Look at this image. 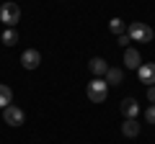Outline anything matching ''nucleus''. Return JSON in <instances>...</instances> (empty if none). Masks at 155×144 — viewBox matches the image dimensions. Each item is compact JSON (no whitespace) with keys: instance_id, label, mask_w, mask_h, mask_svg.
I'll return each instance as SVG.
<instances>
[{"instance_id":"nucleus-14","label":"nucleus","mask_w":155,"mask_h":144,"mask_svg":"<svg viewBox=\"0 0 155 144\" xmlns=\"http://www.w3.org/2000/svg\"><path fill=\"white\" fill-rule=\"evenodd\" d=\"M109 31L114 33V36H122V33H124V21H122V18H111V21H109Z\"/></svg>"},{"instance_id":"nucleus-9","label":"nucleus","mask_w":155,"mask_h":144,"mask_svg":"<svg viewBox=\"0 0 155 144\" xmlns=\"http://www.w3.org/2000/svg\"><path fill=\"white\" fill-rule=\"evenodd\" d=\"M88 67H91V72H93L96 77H104L106 72H109V64H106V59H101V57H93V59L88 62Z\"/></svg>"},{"instance_id":"nucleus-1","label":"nucleus","mask_w":155,"mask_h":144,"mask_svg":"<svg viewBox=\"0 0 155 144\" xmlns=\"http://www.w3.org/2000/svg\"><path fill=\"white\" fill-rule=\"evenodd\" d=\"M88 100L91 103H104L106 100V95H109V85H106V80L104 77H96L93 83H88Z\"/></svg>"},{"instance_id":"nucleus-10","label":"nucleus","mask_w":155,"mask_h":144,"mask_svg":"<svg viewBox=\"0 0 155 144\" xmlns=\"http://www.w3.org/2000/svg\"><path fill=\"white\" fill-rule=\"evenodd\" d=\"M106 85H122L124 83V72L119 70V67H109V72L104 75Z\"/></svg>"},{"instance_id":"nucleus-4","label":"nucleus","mask_w":155,"mask_h":144,"mask_svg":"<svg viewBox=\"0 0 155 144\" xmlns=\"http://www.w3.org/2000/svg\"><path fill=\"white\" fill-rule=\"evenodd\" d=\"M3 121H5L8 126H21V124L26 121V116H23V111L16 103H11L8 108H3Z\"/></svg>"},{"instance_id":"nucleus-7","label":"nucleus","mask_w":155,"mask_h":144,"mask_svg":"<svg viewBox=\"0 0 155 144\" xmlns=\"http://www.w3.org/2000/svg\"><path fill=\"white\" fill-rule=\"evenodd\" d=\"M137 113H140V103L134 98H124L122 100V116L124 118H134Z\"/></svg>"},{"instance_id":"nucleus-6","label":"nucleus","mask_w":155,"mask_h":144,"mask_svg":"<svg viewBox=\"0 0 155 144\" xmlns=\"http://www.w3.org/2000/svg\"><path fill=\"white\" fill-rule=\"evenodd\" d=\"M137 75H140V83H145V85H155V64H153V62H147V64H140Z\"/></svg>"},{"instance_id":"nucleus-15","label":"nucleus","mask_w":155,"mask_h":144,"mask_svg":"<svg viewBox=\"0 0 155 144\" xmlns=\"http://www.w3.org/2000/svg\"><path fill=\"white\" fill-rule=\"evenodd\" d=\"M145 118H147V124H155V105H150L145 111Z\"/></svg>"},{"instance_id":"nucleus-13","label":"nucleus","mask_w":155,"mask_h":144,"mask_svg":"<svg viewBox=\"0 0 155 144\" xmlns=\"http://www.w3.org/2000/svg\"><path fill=\"white\" fill-rule=\"evenodd\" d=\"M3 44H5V46L18 44V33H16V28H5V31H3Z\"/></svg>"},{"instance_id":"nucleus-2","label":"nucleus","mask_w":155,"mask_h":144,"mask_svg":"<svg viewBox=\"0 0 155 144\" xmlns=\"http://www.w3.org/2000/svg\"><path fill=\"white\" fill-rule=\"evenodd\" d=\"M0 21L5 23L8 28H16V23L21 21V8H18L16 3H11V0L3 3V5H0Z\"/></svg>"},{"instance_id":"nucleus-5","label":"nucleus","mask_w":155,"mask_h":144,"mask_svg":"<svg viewBox=\"0 0 155 144\" xmlns=\"http://www.w3.org/2000/svg\"><path fill=\"white\" fill-rule=\"evenodd\" d=\"M21 64L26 67V70H36V67L41 64V54H39L36 49H26L21 54Z\"/></svg>"},{"instance_id":"nucleus-11","label":"nucleus","mask_w":155,"mask_h":144,"mask_svg":"<svg viewBox=\"0 0 155 144\" xmlns=\"http://www.w3.org/2000/svg\"><path fill=\"white\" fill-rule=\"evenodd\" d=\"M122 134H124V136H129V139L137 136V134H140V124L134 121V118H127V121L122 124Z\"/></svg>"},{"instance_id":"nucleus-8","label":"nucleus","mask_w":155,"mask_h":144,"mask_svg":"<svg viewBox=\"0 0 155 144\" xmlns=\"http://www.w3.org/2000/svg\"><path fill=\"white\" fill-rule=\"evenodd\" d=\"M140 62H142V59H140V52L127 46V49H124V67H129V70H140Z\"/></svg>"},{"instance_id":"nucleus-17","label":"nucleus","mask_w":155,"mask_h":144,"mask_svg":"<svg viewBox=\"0 0 155 144\" xmlns=\"http://www.w3.org/2000/svg\"><path fill=\"white\" fill-rule=\"evenodd\" d=\"M147 100L155 105V85H150V88H147Z\"/></svg>"},{"instance_id":"nucleus-16","label":"nucleus","mask_w":155,"mask_h":144,"mask_svg":"<svg viewBox=\"0 0 155 144\" xmlns=\"http://www.w3.org/2000/svg\"><path fill=\"white\" fill-rule=\"evenodd\" d=\"M129 41H132V39H129L127 33H122V36H119V46H124V49L129 46Z\"/></svg>"},{"instance_id":"nucleus-12","label":"nucleus","mask_w":155,"mask_h":144,"mask_svg":"<svg viewBox=\"0 0 155 144\" xmlns=\"http://www.w3.org/2000/svg\"><path fill=\"white\" fill-rule=\"evenodd\" d=\"M11 100H13V93H11V88L0 83V108H8V105H11Z\"/></svg>"},{"instance_id":"nucleus-3","label":"nucleus","mask_w":155,"mask_h":144,"mask_svg":"<svg viewBox=\"0 0 155 144\" xmlns=\"http://www.w3.org/2000/svg\"><path fill=\"white\" fill-rule=\"evenodd\" d=\"M127 36L132 41H140V44H147V41H153V28L147 26V23H140V21H134L132 26L127 28Z\"/></svg>"}]
</instances>
